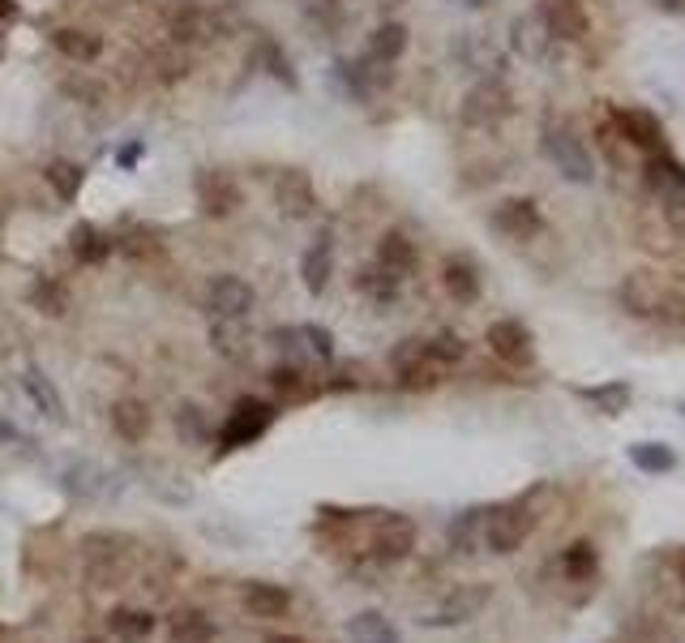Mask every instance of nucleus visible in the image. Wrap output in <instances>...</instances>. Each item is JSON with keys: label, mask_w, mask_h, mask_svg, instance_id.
Returning <instances> with one entry per match:
<instances>
[{"label": "nucleus", "mask_w": 685, "mask_h": 643, "mask_svg": "<svg viewBox=\"0 0 685 643\" xmlns=\"http://www.w3.org/2000/svg\"><path fill=\"white\" fill-rule=\"evenodd\" d=\"M617 301L630 318L659 322V327H685V292L656 271H630L617 283Z\"/></svg>", "instance_id": "f257e3e1"}, {"label": "nucleus", "mask_w": 685, "mask_h": 643, "mask_svg": "<svg viewBox=\"0 0 685 643\" xmlns=\"http://www.w3.org/2000/svg\"><path fill=\"white\" fill-rule=\"evenodd\" d=\"M82 554H86V579L95 587H116L134 575L137 545L134 536H125V532H111V528L90 532L82 540Z\"/></svg>", "instance_id": "f03ea898"}, {"label": "nucleus", "mask_w": 685, "mask_h": 643, "mask_svg": "<svg viewBox=\"0 0 685 643\" xmlns=\"http://www.w3.org/2000/svg\"><path fill=\"white\" fill-rule=\"evenodd\" d=\"M540 528V510L531 506V498H519V503H506V506H489L485 510V532H480V545L506 558L522 549L531 540V532Z\"/></svg>", "instance_id": "7ed1b4c3"}, {"label": "nucleus", "mask_w": 685, "mask_h": 643, "mask_svg": "<svg viewBox=\"0 0 685 643\" xmlns=\"http://www.w3.org/2000/svg\"><path fill=\"white\" fill-rule=\"evenodd\" d=\"M540 146H545L548 164L561 172V181H570V185H591V181H596V159H591L587 142L578 138L570 125H561V120H545V129H540Z\"/></svg>", "instance_id": "20e7f679"}, {"label": "nucleus", "mask_w": 685, "mask_h": 643, "mask_svg": "<svg viewBox=\"0 0 685 643\" xmlns=\"http://www.w3.org/2000/svg\"><path fill=\"white\" fill-rule=\"evenodd\" d=\"M493 601V587L489 584H467V587H454V592H446L438 605H429L424 614H420V626H429V631H446V626H463L471 617H480V610Z\"/></svg>", "instance_id": "39448f33"}, {"label": "nucleus", "mask_w": 685, "mask_h": 643, "mask_svg": "<svg viewBox=\"0 0 685 643\" xmlns=\"http://www.w3.org/2000/svg\"><path fill=\"white\" fill-rule=\"evenodd\" d=\"M271 425H274V408H271V403H262V399L245 394V399H236V408H232V412H227V420H223L219 450L227 455V450L248 447V442H257V438H262Z\"/></svg>", "instance_id": "423d86ee"}, {"label": "nucleus", "mask_w": 685, "mask_h": 643, "mask_svg": "<svg viewBox=\"0 0 685 643\" xmlns=\"http://www.w3.org/2000/svg\"><path fill=\"white\" fill-rule=\"evenodd\" d=\"M510 113H515V95L501 78H485L463 95V125H471V129L501 125Z\"/></svg>", "instance_id": "0eeeda50"}, {"label": "nucleus", "mask_w": 685, "mask_h": 643, "mask_svg": "<svg viewBox=\"0 0 685 643\" xmlns=\"http://www.w3.org/2000/svg\"><path fill=\"white\" fill-rule=\"evenodd\" d=\"M545 575H552L561 587H587L600 579V549L591 540H570L566 549H557L552 562L545 566Z\"/></svg>", "instance_id": "6e6552de"}, {"label": "nucleus", "mask_w": 685, "mask_h": 643, "mask_svg": "<svg viewBox=\"0 0 685 643\" xmlns=\"http://www.w3.org/2000/svg\"><path fill=\"white\" fill-rule=\"evenodd\" d=\"M411 549H415V524L408 515H382L373 524V540H369L373 566H399L403 558H411Z\"/></svg>", "instance_id": "1a4fd4ad"}, {"label": "nucleus", "mask_w": 685, "mask_h": 643, "mask_svg": "<svg viewBox=\"0 0 685 643\" xmlns=\"http://www.w3.org/2000/svg\"><path fill=\"white\" fill-rule=\"evenodd\" d=\"M485 343H489V352H493L497 361L515 364V369L536 364V335L527 331V322H519V318H497L493 327L485 331Z\"/></svg>", "instance_id": "9d476101"}, {"label": "nucleus", "mask_w": 685, "mask_h": 643, "mask_svg": "<svg viewBox=\"0 0 685 643\" xmlns=\"http://www.w3.org/2000/svg\"><path fill=\"white\" fill-rule=\"evenodd\" d=\"M493 232H501L506 241L527 245V241H536L545 232V215H540V206L531 197H506L493 211Z\"/></svg>", "instance_id": "9b49d317"}, {"label": "nucleus", "mask_w": 685, "mask_h": 643, "mask_svg": "<svg viewBox=\"0 0 685 643\" xmlns=\"http://www.w3.org/2000/svg\"><path fill=\"white\" fill-rule=\"evenodd\" d=\"M536 18H540V27L548 30V39H561V43H578V39H587V9L578 4V0H540L536 4Z\"/></svg>", "instance_id": "f8f14e48"}, {"label": "nucleus", "mask_w": 685, "mask_h": 643, "mask_svg": "<svg viewBox=\"0 0 685 643\" xmlns=\"http://www.w3.org/2000/svg\"><path fill=\"white\" fill-rule=\"evenodd\" d=\"M390 369H394L399 387H408V391H429V387H438V373H441L438 364H429L420 339H403V343L390 352Z\"/></svg>", "instance_id": "ddd939ff"}, {"label": "nucleus", "mask_w": 685, "mask_h": 643, "mask_svg": "<svg viewBox=\"0 0 685 643\" xmlns=\"http://www.w3.org/2000/svg\"><path fill=\"white\" fill-rule=\"evenodd\" d=\"M197 202H202V211L211 215V220H227V215H236L241 211V185L219 168H206L197 172Z\"/></svg>", "instance_id": "4468645a"}, {"label": "nucleus", "mask_w": 685, "mask_h": 643, "mask_svg": "<svg viewBox=\"0 0 685 643\" xmlns=\"http://www.w3.org/2000/svg\"><path fill=\"white\" fill-rule=\"evenodd\" d=\"M274 206H278V215H287V220H309L313 206H317V194H313L309 172H301V168L278 172V176H274Z\"/></svg>", "instance_id": "2eb2a0df"}, {"label": "nucleus", "mask_w": 685, "mask_h": 643, "mask_svg": "<svg viewBox=\"0 0 685 643\" xmlns=\"http://www.w3.org/2000/svg\"><path fill=\"white\" fill-rule=\"evenodd\" d=\"M206 309L211 318H245L253 309V288L241 275H215L206 288Z\"/></svg>", "instance_id": "dca6fc26"}, {"label": "nucleus", "mask_w": 685, "mask_h": 643, "mask_svg": "<svg viewBox=\"0 0 685 643\" xmlns=\"http://www.w3.org/2000/svg\"><path fill=\"white\" fill-rule=\"evenodd\" d=\"M643 185L659 197V202H677L685 197V164L673 159L668 150H656L647 164H643Z\"/></svg>", "instance_id": "f3484780"}, {"label": "nucleus", "mask_w": 685, "mask_h": 643, "mask_svg": "<svg viewBox=\"0 0 685 643\" xmlns=\"http://www.w3.org/2000/svg\"><path fill=\"white\" fill-rule=\"evenodd\" d=\"M167 30H172V39L185 48V43H206V39H215V13L211 9H202L197 0H180L176 9H172V18H167Z\"/></svg>", "instance_id": "a211bd4d"}, {"label": "nucleus", "mask_w": 685, "mask_h": 643, "mask_svg": "<svg viewBox=\"0 0 685 643\" xmlns=\"http://www.w3.org/2000/svg\"><path fill=\"white\" fill-rule=\"evenodd\" d=\"M613 125L622 129V138L638 150H659L664 146V125L647 108H613Z\"/></svg>", "instance_id": "6ab92c4d"}, {"label": "nucleus", "mask_w": 685, "mask_h": 643, "mask_svg": "<svg viewBox=\"0 0 685 643\" xmlns=\"http://www.w3.org/2000/svg\"><path fill=\"white\" fill-rule=\"evenodd\" d=\"M441 288H446V296L450 301H459V305H471V301H480V266L471 262V257H446L441 262Z\"/></svg>", "instance_id": "aec40b11"}, {"label": "nucleus", "mask_w": 685, "mask_h": 643, "mask_svg": "<svg viewBox=\"0 0 685 643\" xmlns=\"http://www.w3.org/2000/svg\"><path fill=\"white\" fill-rule=\"evenodd\" d=\"M378 266H385L390 275H399V280H408L415 275V266H420V250H415V241H411L408 232H385L382 241H378V257H373Z\"/></svg>", "instance_id": "412c9836"}, {"label": "nucleus", "mask_w": 685, "mask_h": 643, "mask_svg": "<svg viewBox=\"0 0 685 643\" xmlns=\"http://www.w3.org/2000/svg\"><path fill=\"white\" fill-rule=\"evenodd\" d=\"M330 275H334V245H330V232H317V241L301 257V280L313 296H322L330 288Z\"/></svg>", "instance_id": "4be33fe9"}, {"label": "nucleus", "mask_w": 685, "mask_h": 643, "mask_svg": "<svg viewBox=\"0 0 685 643\" xmlns=\"http://www.w3.org/2000/svg\"><path fill=\"white\" fill-rule=\"evenodd\" d=\"M22 391L30 394V403L43 412L48 420H56V425H65L69 420V412H65V399H60V391L52 387V378L43 373V369H22Z\"/></svg>", "instance_id": "5701e85b"}, {"label": "nucleus", "mask_w": 685, "mask_h": 643, "mask_svg": "<svg viewBox=\"0 0 685 643\" xmlns=\"http://www.w3.org/2000/svg\"><path fill=\"white\" fill-rule=\"evenodd\" d=\"M575 394L583 403H591L596 412H604V417H622V412L634 403V387L630 382H622V378L600 382V387H575Z\"/></svg>", "instance_id": "b1692460"}, {"label": "nucleus", "mask_w": 685, "mask_h": 643, "mask_svg": "<svg viewBox=\"0 0 685 643\" xmlns=\"http://www.w3.org/2000/svg\"><path fill=\"white\" fill-rule=\"evenodd\" d=\"M111 425H116V433L125 438V442H146V433H150V408L141 403V399H116L111 403Z\"/></svg>", "instance_id": "393cba45"}, {"label": "nucleus", "mask_w": 685, "mask_h": 643, "mask_svg": "<svg viewBox=\"0 0 685 643\" xmlns=\"http://www.w3.org/2000/svg\"><path fill=\"white\" fill-rule=\"evenodd\" d=\"M356 288L373 301V305H394L399 301V292H403V280L399 275H390L385 266L378 262H369V266H360L356 271Z\"/></svg>", "instance_id": "a878e982"}, {"label": "nucleus", "mask_w": 685, "mask_h": 643, "mask_svg": "<svg viewBox=\"0 0 685 643\" xmlns=\"http://www.w3.org/2000/svg\"><path fill=\"white\" fill-rule=\"evenodd\" d=\"M241 601L253 617H287L292 610V592L278 584H248Z\"/></svg>", "instance_id": "bb28decb"}, {"label": "nucleus", "mask_w": 685, "mask_h": 643, "mask_svg": "<svg viewBox=\"0 0 685 643\" xmlns=\"http://www.w3.org/2000/svg\"><path fill=\"white\" fill-rule=\"evenodd\" d=\"M52 48L60 52V57L78 60V65H90V60L104 52V39H99V35H90V30L60 27V30H52Z\"/></svg>", "instance_id": "cd10ccee"}, {"label": "nucleus", "mask_w": 685, "mask_h": 643, "mask_svg": "<svg viewBox=\"0 0 685 643\" xmlns=\"http://www.w3.org/2000/svg\"><path fill=\"white\" fill-rule=\"evenodd\" d=\"M408 52V27L403 22H385L369 35V48H364V57L373 60V65H394V60Z\"/></svg>", "instance_id": "c85d7f7f"}, {"label": "nucleus", "mask_w": 685, "mask_h": 643, "mask_svg": "<svg viewBox=\"0 0 685 643\" xmlns=\"http://www.w3.org/2000/svg\"><path fill=\"white\" fill-rule=\"evenodd\" d=\"M167 640L172 643H211L215 640V622L202 610H176L167 617Z\"/></svg>", "instance_id": "c756f323"}, {"label": "nucleus", "mask_w": 685, "mask_h": 643, "mask_svg": "<svg viewBox=\"0 0 685 643\" xmlns=\"http://www.w3.org/2000/svg\"><path fill=\"white\" fill-rule=\"evenodd\" d=\"M626 455H630L634 468L647 476H668L677 468V450L668 447V442H630Z\"/></svg>", "instance_id": "7c9ffc66"}, {"label": "nucleus", "mask_w": 685, "mask_h": 643, "mask_svg": "<svg viewBox=\"0 0 685 643\" xmlns=\"http://www.w3.org/2000/svg\"><path fill=\"white\" fill-rule=\"evenodd\" d=\"M176 438H180L185 447H206V442L215 438V425H211V417H206L197 403H180V408H176Z\"/></svg>", "instance_id": "2f4dec72"}, {"label": "nucleus", "mask_w": 685, "mask_h": 643, "mask_svg": "<svg viewBox=\"0 0 685 643\" xmlns=\"http://www.w3.org/2000/svg\"><path fill=\"white\" fill-rule=\"evenodd\" d=\"M69 250H74V257H78L82 266H95V262H104L111 253V241L95 224H78L69 232Z\"/></svg>", "instance_id": "473e14b6"}, {"label": "nucleus", "mask_w": 685, "mask_h": 643, "mask_svg": "<svg viewBox=\"0 0 685 643\" xmlns=\"http://www.w3.org/2000/svg\"><path fill=\"white\" fill-rule=\"evenodd\" d=\"M348 635L356 643H399V631L390 626V617L378 614V610H364L348 622Z\"/></svg>", "instance_id": "72a5a7b5"}, {"label": "nucleus", "mask_w": 685, "mask_h": 643, "mask_svg": "<svg viewBox=\"0 0 685 643\" xmlns=\"http://www.w3.org/2000/svg\"><path fill=\"white\" fill-rule=\"evenodd\" d=\"M43 181L52 185V194L60 197V202H78L86 172L78 168V164H69V159H52V164L43 168Z\"/></svg>", "instance_id": "f704fd0d"}, {"label": "nucleus", "mask_w": 685, "mask_h": 643, "mask_svg": "<svg viewBox=\"0 0 685 643\" xmlns=\"http://www.w3.org/2000/svg\"><path fill=\"white\" fill-rule=\"evenodd\" d=\"M420 343H424L429 364H438V369H450V364L467 361V339L454 335V331H438L433 339H420Z\"/></svg>", "instance_id": "c9c22d12"}, {"label": "nucleus", "mask_w": 685, "mask_h": 643, "mask_svg": "<svg viewBox=\"0 0 685 643\" xmlns=\"http://www.w3.org/2000/svg\"><path fill=\"white\" fill-rule=\"evenodd\" d=\"M480 532H485V510H463V515H454V524H450V545H454L459 554H476V549H480Z\"/></svg>", "instance_id": "e433bc0d"}, {"label": "nucleus", "mask_w": 685, "mask_h": 643, "mask_svg": "<svg viewBox=\"0 0 685 643\" xmlns=\"http://www.w3.org/2000/svg\"><path fill=\"white\" fill-rule=\"evenodd\" d=\"M108 626L111 635H120V640H146L159 622H155V614H146V610H111Z\"/></svg>", "instance_id": "4c0bfd02"}, {"label": "nucleus", "mask_w": 685, "mask_h": 643, "mask_svg": "<svg viewBox=\"0 0 685 643\" xmlns=\"http://www.w3.org/2000/svg\"><path fill=\"white\" fill-rule=\"evenodd\" d=\"M292 339H296L304 352H309V361H317V364L334 361V335H330L326 327H313V322H304V327H296V331H292Z\"/></svg>", "instance_id": "58836bf2"}, {"label": "nucleus", "mask_w": 685, "mask_h": 643, "mask_svg": "<svg viewBox=\"0 0 685 643\" xmlns=\"http://www.w3.org/2000/svg\"><path fill=\"white\" fill-rule=\"evenodd\" d=\"M515 48H519L527 60H540L548 48V30L540 27V18L531 13V18H519L515 22Z\"/></svg>", "instance_id": "ea45409f"}, {"label": "nucleus", "mask_w": 685, "mask_h": 643, "mask_svg": "<svg viewBox=\"0 0 685 643\" xmlns=\"http://www.w3.org/2000/svg\"><path fill=\"white\" fill-rule=\"evenodd\" d=\"M30 305L39 313H48V318H60V313H69V292L56 280H39L30 288Z\"/></svg>", "instance_id": "a19ab883"}, {"label": "nucleus", "mask_w": 685, "mask_h": 643, "mask_svg": "<svg viewBox=\"0 0 685 643\" xmlns=\"http://www.w3.org/2000/svg\"><path fill=\"white\" fill-rule=\"evenodd\" d=\"M236 322H241V318H215V327H211V343H215V352L241 357V348H245V331H241Z\"/></svg>", "instance_id": "79ce46f5"}, {"label": "nucleus", "mask_w": 685, "mask_h": 643, "mask_svg": "<svg viewBox=\"0 0 685 643\" xmlns=\"http://www.w3.org/2000/svg\"><path fill=\"white\" fill-rule=\"evenodd\" d=\"M155 74H159L164 82H180V78L189 74V57H185V48L159 52V57H155Z\"/></svg>", "instance_id": "37998d69"}, {"label": "nucleus", "mask_w": 685, "mask_h": 643, "mask_svg": "<svg viewBox=\"0 0 685 643\" xmlns=\"http://www.w3.org/2000/svg\"><path fill=\"white\" fill-rule=\"evenodd\" d=\"M262 60H266V74H271V78H278L283 86H296V74H292L287 57L278 52V43H271V39H266V43H262Z\"/></svg>", "instance_id": "c03bdc74"}, {"label": "nucleus", "mask_w": 685, "mask_h": 643, "mask_svg": "<svg viewBox=\"0 0 685 643\" xmlns=\"http://www.w3.org/2000/svg\"><path fill=\"white\" fill-rule=\"evenodd\" d=\"M271 387L278 394H301L304 391V373L296 369V364H278V369H271Z\"/></svg>", "instance_id": "a18cd8bd"}, {"label": "nucleus", "mask_w": 685, "mask_h": 643, "mask_svg": "<svg viewBox=\"0 0 685 643\" xmlns=\"http://www.w3.org/2000/svg\"><path fill=\"white\" fill-rule=\"evenodd\" d=\"M664 211H668V224L685 236V197H677V202H664Z\"/></svg>", "instance_id": "49530a36"}, {"label": "nucleus", "mask_w": 685, "mask_h": 643, "mask_svg": "<svg viewBox=\"0 0 685 643\" xmlns=\"http://www.w3.org/2000/svg\"><path fill=\"white\" fill-rule=\"evenodd\" d=\"M18 18V0H0V22H13Z\"/></svg>", "instance_id": "de8ad7c7"}, {"label": "nucleus", "mask_w": 685, "mask_h": 643, "mask_svg": "<svg viewBox=\"0 0 685 643\" xmlns=\"http://www.w3.org/2000/svg\"><path fill=\"white\" fill-rule=\"evenodd\" d=\"M664 13H685V0H656Z\"/></svg>", "instance_id": "09e8293b"}, {"label": "nucleus", "mask_w": 685, "mask_h": 643, "mask_svg": "<svg viewBox=\"0 0 685 643\" xmlns=\"http://www.w3.org/2000/svg\"><path fill=\"white\" fill-rule=\"evenodd\" d=\"M266 643H304V640H296V635H266Z\"/></svg>", "instance_id": "8fccbe9b"}, {"label": "nucleus", "mask_w": 685, "mask_h": 643, "mask_svg": "<svg viewBox=\"0 0 685 643\" xmlns=\"http://www.w3.org/2000/svg\"><path fill=\"white\" fill-rule=\"evenodd\" d=\"M459 4H467V9H485L489 0H459Z\"/></svg>", "instance_id": "3c124183"}, {"label": "nucleus", "mask_w": 685, "mask_h": 643, "mask_svg": "<svg viewBox=\"0 0 685 643\" xmlns=\"http://www.w3.org/2000/svg\"><path fill=\"white\" fill-rule=\"evenodd\" d=\"M677 412H682V417H685V399H682V403H677Z\"/></svg>", "instance_id": "603ef678"}, {"label": "nucleus", "mask_w": 685, "mask_h": 643, "mask_svg": "<svg viewBox=\"0 0 685 643\" xmlns=\"http://www.w3.org/2000/svg\"><path fill=\"white\" fill-rule=\"evenodd\" d=\"M90 643H104V640H90Z\"/></svg>", "instance_id": "864d4df0"}]
</instances>
